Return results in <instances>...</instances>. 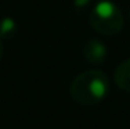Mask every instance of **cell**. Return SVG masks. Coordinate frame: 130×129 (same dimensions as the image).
Masks as SVG:
<instances>
[{
	"label": "cell",
	"instance_id": "cell-1",
	"mask_svg": "<svg viewBox=\"0 0 130 129\" xmlns=\"http://www.w3.org/2000/svg\"><path fill=\"white\" fill-rule=\"evenodd\" d=\"M109 90L107 75L100 69L79 74L71 85V96L80 104H95L105 99Z\"/></svg>",
	"mask_w": 130,
	"mask_h": 129
},
{
	"label": "cell",
	"instance_id": "cell-2",
	"mask_svg": "<svg viewBox=\"0 0 130 129\" xmlns=\"http://www.w3.org/2000/svg\"><path fill=\"white\" fill-rule=\"evenodd\" d=\"M90 24L103 35H116L123 26V17L113 3L103 0L90 13Z\"/></svg>",
	"mask_w": 130,
	"mask_h": 129
},
{
	"label": "cell",
	"instance_id": "cell-3",
	"mask_svg": "<svg viewBox=\"0 0 130 129\" xmlns=\"http://www.w3.org/2000/svg\"><path fill=\"white\" fill-rule=\"evenodd\" d=\"M85 57L93 65H101L107 57V49L100 40H90L85 45Z\"/></svg>",
	"mask_w": 130,
	"mask_h": 129
},
{
	"label": "cell",
	"instance_id": "cell-4",
	"mask_svg": "<svg viewBox=\"0 0 130 129\" xmlns=\"http://www.w3.org/2000/svg\"><path fill=\"white\" fill-rule=\"evenodd\" d=\"M115 82L120 89L130 92V58L120 63L115 69Z\"/></svg>",
	"mask_w": 130,
	"mask_h": 129
},
{
	"label": "cell",
	"instance_id": "cell-5",
	"mask_svg": "<svg viewBox=\"0 0 130 129\" xmlns=\"http://www.w3.org/2000/svg\"><path fill=\"white\" fill-rule=\"evenodd\" d=\"M15 33V24L13 20L6 18V20L0 21V38L3 39H10Z\"/></svg>",
	"mask_w": 130,
	"mask_h": 129
},
{
	"label": "cell",
	"instance_id": "cell-6",
	"mask_svg": "<svg viewBox=\"0 0 130 129\" xmlns=\"http://www.w3.org/2000/svg\"><path fill=\"white\" fill-rule=\"evenodd\" d=\"M3 56V45H2V40H0V58Z\"/></svg>",
	"mask_w": 130,
	"mask_h": 129
}]
</instances>
